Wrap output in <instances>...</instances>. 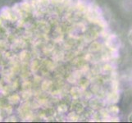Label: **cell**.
Segmentation results:
<instances>
[{"instance_id": "obj_1", "label": "cell", "mask_w": 132, "mask_h": 123, "mask_svg": "<svg viewBox=\"0 0 132 123\" xmlns=\"http://www.w3.org/2000/svg\"><path fill=\"white\" fill-rule=\"evenodd\" d=\"M0 14H1V16L4 18V19H9V20H11V17L12 16L10 9L8 7H3L2 9V11L0 12Z\"/></svg>"}, {"instance_id": "obj_2", "label": "cell", "mask_w": 132, "mask_h": 123, "mask_svg": "<svg viewBox=\"0 0 132 123\" xmlns=\"http://www.w3.org/2000/svg\"><path fill=\"white\" fill-rule=\"evenodd\" d=\"M1 120H2V117H0V121H1Z\"/></svg>"}]
</instances>
